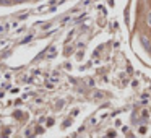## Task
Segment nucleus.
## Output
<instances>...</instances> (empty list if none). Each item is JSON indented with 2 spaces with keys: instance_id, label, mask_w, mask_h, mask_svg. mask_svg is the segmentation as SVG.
Here are the masks:
<instances>
[{
  "instance_id": "nucleus-1",
  "label": "nucleus",
  "mask_w": 151,
  "mask_h": 138,
  "mask_svg": "<svg viewBox=\"0 0 151 138\" xmlns=\"http://www.w3.org/2000/svg\"><path fill=\"white\" fill-rule=\"evenodd\" d=\"M141 42H143V46H145L148 50H151V44H150V41L146 39V38H141Z\"/></svg>"
},
{
  "instance_id": "nucleus-2",
  "label": "nucleus",
  "mask_w": 151,
  "mask_h": 138,
  "mask_svg": "<svg viewBox=\"0 0 151 138\" xmlns=\"http://www.w3.org/2000/svg\"><path fill=\"white\" fill-rule=\"evenodd\" d=\"M148 23L151 25V11H150V15H148Z\"/></svg>"
}]
</instances>
